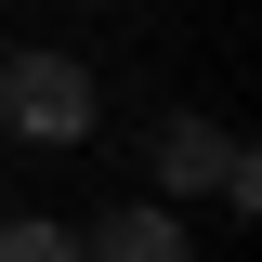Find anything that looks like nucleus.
Here are the masks:
<instances>
[{
  "label": "nucleus",
  "mask_w": 262,
  "mask_h": 262,
  "mask_svg": "<svg viewBox=\"0 0 262 262\" xmlns=\"http://www.w3.org/2000/svg\"><path fill=\"white\" fill-rule=\"evenodd\" d=\"M0 118L27 131V144H79L105 118V92H92L79 53H0Z\"/></svg>",
  "instance_id": "f257e3e1"
},
{
  "label": "nucleus",
  "mask_w": 262,
  "mask_h": 262,
  "mask_svg": "<svg viewBox=\"0 0 262 262\" xmlns=\"http://www.w3.org/2000/svg\"><path fill=\"white\" fill-rule=\"evenodd\" d=\"M158 184H170V196H223V210H249L262 170H249L236 131H210V118H158Z\"/></svg>",
  "instance_id": "f03ea898"
},
{
  "label": "nucleus",
  "mask_w": 262,
  "mask_h": 262,
  "mask_svg": "<svg viewBox=\"0 0 262 262\" xmlns=\"http://www.w3.org/2000/svg\"><path fill=\"white\" fill-rule=\"evenodd\" d=\"M79 262H196V236L170 223V210H144V196H131V210H105V223L79 236Z\"/></svg>",
  "instance_id": "7ed1b4c3"
},
{
  "label": "nucleus",
  "mask_w": 262,
  "mask_h": 262,
  "mask_svg": "<svg viewBox=\"0 0 262 262\" xmlns=\"http://www.w3.org/2000/svg\"><path fill=\"white\" fill-rule=\"evenodd\" d=\"M0 262H79L66 223H0Z\"/></svg>",
  "instance_id": "20e7f679"
}]
</instances>
